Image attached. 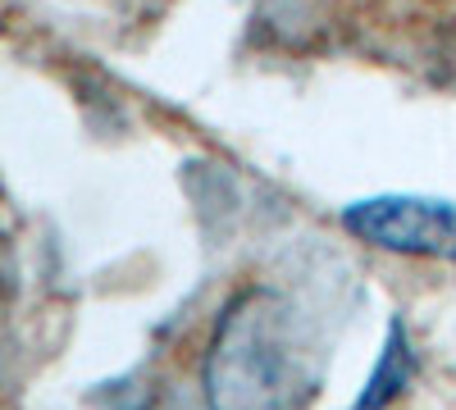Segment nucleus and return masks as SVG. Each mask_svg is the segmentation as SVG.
Masks as SVG:
<instances>
[{"mask_svg": "<svg viewBox=\"0 0 456 410\" xmlns=\"http://www.w3.org/2000/svg\"><path fill=\"white\" fill-rule=\"evenodd\" d=\"M201 388L210 410H301L311 397V369L297 310L274 287H247L224 306Z\"/></svg>", "mask_w": 456, "mask_h": 410, "instance_id": "obj_1", "label": "nucleus"}, {"mask_svg": "<svg viewBox=\"0 0 456 410\" xmlns=\"http://www.w3.org/2000/svg\"><path fill=\"white\" fill-rule=\"evenodd\" d=\"M342 229L352 237L397 255L456 260V205L429 197H370L342 210Z\"/></svg>", "mask_w": 456, "mask_h": 410, "instance_id": "obj_2", "label": "nucleus"}, {"mask_svg": "<svg viewBox=\"0 0 456 410\" xmlns=\"http://www.w3.org/2000/svg\"><path fill=\"white\" fill-rule=\"evenodd\" d=\"M411 379H415V351H411L406 328L393 324L384 351H379V360H374V374H370L365 392L356 397V410H384V406H393L411 388Z\"/></svg>", "mask_w": 456, "mask_h": 410, "instance_id": "obj_3", "label": "nucleus"}]
</instances>
